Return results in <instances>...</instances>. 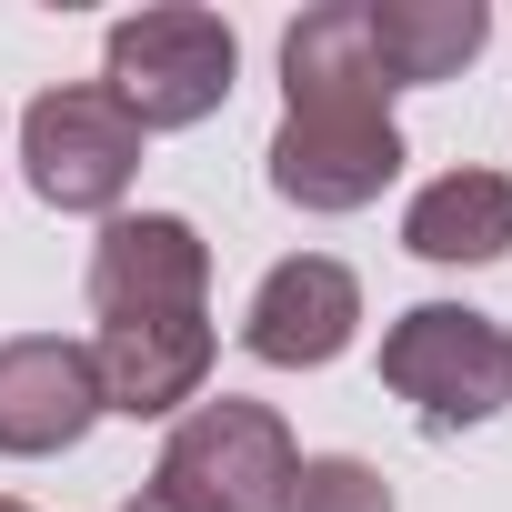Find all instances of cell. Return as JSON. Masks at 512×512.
Masks as SVG:
<instances>
[{"label": "cell", "instance_id": "9c48e42d", "mask_svg": "<svg viewBox=\"0 0 512 512\" xmlns=\"http://www.w3.org/2000/svg\"><path fill=\"white\" fill-rule=\"evenodd\" d=\"M91 382H101V412L161 422V412H181V402L211 382V322H201V312H171V322H101Z\"/></svg>", "mask_w": 512, "mask_h": 512}, {"label": "cell", "instance_id": "4fadbf2b", "mask_svg": "<svg viewBox=\"0 0 512 512\" xmlns=\"http://www.w3.org/2000/svg\"><path fill=\"white\" fill-rule=\"evenodd\" d=\"M121 512H181V502H161V492H131V502H121Z\"/></svg>", "mask_w": 512, "mask_h": 512}, {"label": "cell", "instance_id": "5bb4252c", "mask_svg": "<svg viewBox=\"0 0 512 512\" xmlns=\"http://www.w3.org/2000/svg\"><path fill=\"white\" fill-rule=\"evenodd\" d=\"M0 512H31V502H0Z\"/></svg>", "mask_w": 512, "mask_h": 512}, {"label": "cell", "instance_id": "5b68a950", "mask_svg": "<svg viewBox=\"0 0 512 512\" xmlns=\"http://www.w3.org/2000/svg\"><path fill=\"white\" fill-rule=\"evenodd\" d=\"M141 121L101 91V81H71V91H41L21 111V161H31V191L51 211H121L131 171H141Z\"/></svg>", "mask_w": 512, "mask_h": 512}, {"label": "cell", "instance_id": "3957f363", "mask_svg": "<svg viewBox=\"0 0 512 512\" xmlns=\"http://www.w3.org/2000/svg\"><path fill=\"white\" fill-rule=\"evenodd\" d=\"M382 382L432 422V432H462V422H492L512 402V332L472 302H412L392 332H382Z\"/></svg>", "mask_w": 512, "mask_h": 512}, {"label": "cell", "instance_id": "ba28073f", "mask_svg": "<svg viewBox=\"0 0 512 512\" xmlns=\"http://www.w3.org/2000/svg\"><path fill=\"white\" fill-rule=\"evenodd\" d=\"M101 422V382H91V342H0V452L11 462H41V452H71L81 432Z\"/></svg>", "mask_w": 512, "mask_h": 512}, {"label": "cell", "instance_id": "8fae6325", "mask_svg": "<svg viewBox=\"0 0 512 512\" xmlns=\"http://www.w3.org/2000/svg\"><path fill=\"white\" fill-rule=\"evenodd\" d=\"M362 31H372V61L382 81H452L482 41H492V11L482 0H362Z\"/></svg>", "mask_w": 512, "mask_h": 512}, {"label": "cell", "instance_id": "52a82bcc", "mask_svg": "<svg viewBox=\"0 0 512 512\" xmlns=\"http://www.w3.org/2000/svg\"><path fill=\"white\" fill-rule=\"evenodd\" d=\"M352 332H362V282L332 262V251L272 262L262 292H251V322H241V342L262 352L272 372H322V362L352 352Z\"/></svg>", "mask_w": 512, "mask_h": 512}, {"label": "cell", "instance_id": "7a4b0ae2", "mask_svg": "<svg viewBox=\"0 0 512 512\" xmlns=\"http://www.w3.org/2000/svg\"><path fill=\"white\" fill-rule=\"evenodd\" d=\"M231 71H241V41L221 11H191V0H161V11H131L111 21V51H101V91L141 121V131H191L231 101Z\"/></svg>", "mask_w": 512, "mask_h": 512}, {"label": "cell", "instance_id": "7c38bea8", "mask_svg": "<svg viewBox=\"0 0 512 512\" xmlns=\"http://www.w3.org/2000/svg\"><path fill=\"white\" fill-rule=\"evenodd\" d=\"M282 512H392V482H382L372 462H352V452H322V462L292 472Z\"/></svg>", "mask_w": 512, "mask_h": 512}, {"label": "cell", "instance_id": "8992f818", "mask_svg": "<svg viewBox=\"0 0 512 512\" xmlns=\"http://www.w3.org/2000/svg\"><path fill=\"white\" fill-rule=\"evenodd\" d=\"M211 292V241L181 211H111L91 241V312L101 322H171Z\"/></svg>", "mask_w": 512, "mask_h": 512}, {"label": "cell", "instance_id": "6da1fadb", "mask_svg": "<svg viewBox=\"0 0 512 512\" xmlns=\"http://www.w3.org/2000/svg\"><path fill=\"white\" fill-rule=\"evenodd\" d=\"M402 171L392 81L372 61L362 0H322L282 31V131H272V191L302 211H362Z\"/></svg>", "mask_w": 512, "mask_h": 512}, {"label": "cell", "instance_id": "30bf717a", "mask_svg": "<svg viewBox=\"0 0 512 512\" xmlns=\"http://www.w3.org/2000/svg\"><path fill=\"white\" fill-rule=\"evenodd\" d=\"M402 241L422 251V262H442V272H462V262H502V251H512V171L462 161V171L422 181L412 211H402Z\"/></svg>", "mask_w": 512, "mask_h": 512}, {"label": "cell", "instance_id": "277c9868", "mask_svg": "<svg viewBox=\"0 0 512 512\" xmlns=\"http://www.w3.org/2000/svg\"><path fill=\"white\" fill-rule=\"evenodd\" d=\"M302 452H292V422L272 402H201L171 442H161V472L151 492L181 502V512H282Z\"/></svg>", "mask_w": 512, "mask_h": 512}]
</instances>
